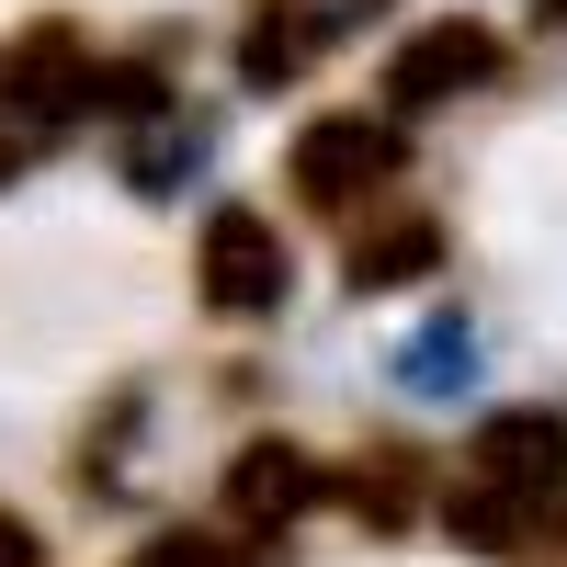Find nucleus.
<instances>
[{
  "label": "nucleus",
  "mask_w": 567,
  "mask_h": 567,
  "mask_svg": "<svg viewBox=\"0 0 567 567\" xmlns=\"http://www.w3.org/2000/svg\"><path fill=\"white\" fill-rule=\"evenodd\" d=\"M0 567H23V534H12V523H0Z\"/></svg>",
  "instance_id": "f257e3e1"
}]
</instances>
